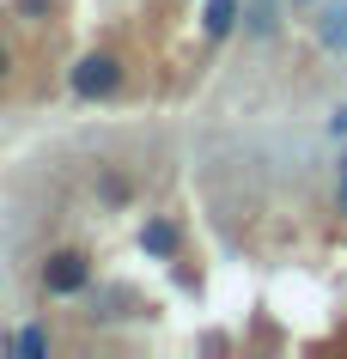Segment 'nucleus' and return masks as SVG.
<instances>
[{"label":"nucleus","mask_w":347,"mask_h":359,"mask_svg":"<svg viewBox=\"0 0 347 359\" xmlns=\"http://www.w3.org/2000/svg\"><path fill=\"white\" fill-rule=\"evenodd\" d=\"M329 128H335V134H347V110H335V116H329Z\"/></svg>","instance_id":"nucleus-12"},{"label":"nucleus","mask_w":347,"mask_h":359,"mask_svg":"<svg viewBox=\"0 0 347 359\" xmlns=\"http://www.w3.org/2000/svg\"><path fill=\"white\" fill-rule=\"evenodd\" d=\"M0 353H25V359H49L55 353V335L49 329H19V335L0 341Z\"/></svg>","instance_id":"nucleus-6"},{"label":"nucleus","mask_w":347,"mask_h":359,"mask_svg":"<svg viewBox=\"0 0 347 359\" xmlns=\"http://www.w3.org/2000/svg\"><path fill=\"white\" fill-rule=\"evenodd\" d=\"M49 6H55V0H19V19L43 25V19H49Z\"/></svg>","instance_id":"nucleus-10"},{"label":"nucleus","mask_w":347,"mask_h":359,"mask_svg":"<svg viewBox=\"0 0 347 359\" xmlns=\"http://www.w3.org/2000/svg\"><path fill=\"white\" fill-rule=\"evenodd\" d=\"M317 37H323V49H347V6H323Z\"/></svg>","instance_id":"nucleus-8"},{"label":"nucleus","mask_w":347,"mask_h":359,"mask_svg":"<svg viewBox=\"0 0 347 359\" xmlns=\"http://www.w3.org/2000/svg\"><path fill=\"white\" fill-rule=\"evenodd\" d=\"M274 25H280L274 0H256V6H244V37H274Z\"/></svg>","instance_id":"nucleus-7"},{"label":"nucleus","mask_w":347,"mask_h":359,"mask_svg":"<svg viewBox=\"0 0 347 359\" xmlns=\"http://www.w3.org/2000/svg\"><path fill=\"white\" fill-rule=\"evenodd\" d=\"M92 189H97V201H104V208H116V213L135 208V183H128L116 165H97V183H92Z\"/></svg>","instance_id":"nucleus-5"},{"label":"nucleus","mask_w":347,"mask_h":359,"mask_svg":"<svg viewBox=\"0 0 347 359\" xmlns=\"http://www.w3.org/2000/svg\"><path fill=\"white\" fill-rule=\"evenodd\" d=\"M13 67H19V55H13V49L0 43V86H13Z\"/></svg>","instance_id":"nucleus-11"},{"label":"nucleus","mask_w":347,"mask_h":359,"mask_svg":"<svg viewBox=\"0 0 347 359\" xmlns=\"http://www.w3.org/2000/svg\"><path fill=\"white\" fill-rule=\"evenodd\" d=\"M335 213L347 219V147H341V165H335Z\"/></svg>","instance_id":"nucleus-9"},{"label":"nucleus","mask_w":347,"mask_h":359,"mask_svg":"<svg viewBox=\"0 0 347 359\" xmlns=\"http://www.w3.org/2000/svg\"><path fill=\"white\" fill-rule=\"evenodd\" d=\"M238 19H244V0H207V6H201V37L226 43L231 31H238Z\"/></svg>","instance_id":"nucleus-4"},{"label":"nucleus","mask_w":347,"mask_h":359,"mask_svg":"<svg viewBox=\"0 0 347 359\" xmlns=\"http://www.w3.org/2000/svg\"><path fill=\"white\" fill-rule=\"evenodd\" d=\"M92 274H97V262L86 256V250H49L43 256V268H37V286L49 292V299H79V292H92Z\"/></svg>","instance_id":"nucleus-2"},{"label":"nucleus","mask_w":347,"mask_h":359,"mask_svg":"<svg viewBox=\"0 0 347 359\" xmlns=\"http://www.w3.org/2000/svg\"><path fill=\"white\" fill-rule=\"evenodd\" d=\"M122 79H128L122 55H110V49H92V55H79L74 67H67V92H74L79 104H104V97L122 92Z\"/></svg>","instance_id":"nucleus-1"},{"label":"nucleus","mask_w":347,"mask_h":359,"mask_svg":"<svg viewBox=\"0 0 347 359\" xmlns=\"http://www.w3.org/2000/svg\"><path fill=\"white\" fill-rule=\"evenodd\" d=\"M177 250H183V231H177V219H165V213H147V219H140V256H147V262H177Z\"/></svg>","instance_id":"nucleus-3"}]
</instances>
